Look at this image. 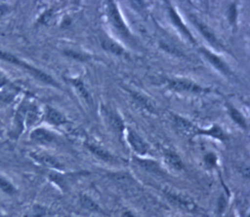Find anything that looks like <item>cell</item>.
I'll return each mask as SVG.
<instances>
[{
  "label": "cell",
  "instance_id": "obj_16",
  "mask_svg": "<svg viewBox=\"0 0 250 217\" xmlns=\"http://www.w3.org/2000/svg\"><path fill=\"white\" fill-rule=\"evenodd\" d=\"M170 17H171L172 21H173V23L175 24V26H177V27L179 28V30H181V32H182V33H183V34H184L188 38H189L190 41L195 42L194 37L192 36V35L190 34L189 30H188V28L183 24V22H182L181 18H179V16L177 15V13H176L173 9H170Z\"/></svg>",
  "mask_w": 250,
  "mask_h": 217
},
{
  "label": "cell",
  "instance_id": "obj_23",
  "mask_svg": "<svg viewBox=\"0 0 250 217\" xmlns=\"http://www.w3.org/2000/svg\"><path fill=\"white\" fill-rule=\"evenodd\" d=\"M203 133H206L208 135H210V136H213V137L218 138V139H221V141H223V139H225V137H226L224 135V132L221 130V128L218 127V126H214L212 129L205 131Z\"/></svg>",
  "mask_w": 250,
  "mask_h": 217
},
{
  "label": "cell",
  "instance_id": "obj_21",
  "mask_svg": "<svg viewBox=\"0 0 250 217\" xmlns=\"http://www.w3.org/2000/svg\"><path fill=\"white\" fill-rule=\"evenodd\" d=\"M47 214V209L40 205H35L27 212L25 217H44Z\"/></svg>",
  "mask_w": 250,
  "mask_h": 217
},
{
  "label": "cell",
  "instance_id": "obj_9",
  "mask_svg": "<svg viewBox=\"0 0 250 217\" xmlns=\"http://www.w3.org/2000/svg\"><path fill=\"white\" fill-rule=\"evenodd\" d=\"M44 117L47 122L54 126L64 125V124H67L68 122L64 114H62L61 111L57 110L56 108L50 107V106H46Z\"/></svg>",
  "mask_w": 250,
  "mask_h": 217
},
{
  "label": "cell",
  "instance_id": "obj_3",
  "mask_svg": "<svg viewBox=\"0 0 250 217\" xmlns=\"http://www.w3.org/2000/svg\"><path fill=\"white\" fill-rule=\"evenodd\" d=\"M29 156L34 161H36L37 163L47 168L58 170V172H61V170L64 169V165L61 163V161L50 154H47L44 152H31L29 153Z\"/></svg>",
  "mask_w": 250,
  "mask_h": 217
},
{
  "label": "cell",
  "instance_id": "obj_26",
  "mask_svg": "<svg viewBox=\"0 0 250 217\" xmlns=\"http://www.w3.org/2000/svg\"><path fill=\"white\" fill-rule=\"evenodd\" d=\"M10 84V80L6 78V76L2 73H0V90L3 89L6 85Z\"/></svg>",
  "mask_w": 250,
  "mask_h": 217
},
{
  "label": "cell",
  "instance_id": "obj_25",
  "mask_svg": "<svg viewBox=\"0 0 250 217\" xmlns=\"http://www.w3.org/2000/svg\"><path fill=\"white\" fill-rule=\"evenodd\" d=\"M11 11V6L6 3H0V19L6 16Z\"/></svg>",
  "mask_w": 250,
  "mask_h": 217
},
{
  "label": "cell",
  "instance_id": "obj_7",
  "mask_svg": "<svg viewBox=\"0 0 250 217\" xmlns=\"http://www.w3.org/2000/svg\"><path fill=\"white\" fill-rule=\"evenodd\" d=\"M169 87L176 91H188V92H200L202 88L195 82L186 79H172L169 81Z\"/></svg>",
  "mask_w": 250,
  "mask_h": 217
},
{
  "label": "cell",
  "instance_id": "obj_20",
  "mask_svg": "<svg viewBox=\"0 0 250 217\" xmlns=\"http://www.w3.org/2000/svg\"><path fill=\"white\" fill-rule=\"evenodd\" d=\"M81 203H82V206L89 211H94V212L99 211V207L97 206V204L93 199H91L89 197L83 196L81 198Z\"/></svg>",
  "mask_w": 250,
  "mask_h": 217
},
{
  "label": "cell",
  "instance_id": "obj_28",
  "mask_svg": "<svg viewBox=\"0 0 250 217\" xmlns=\"http://www.w3.org/2000/svg\"><path fill=\"white\" fill-rule=\"evenodd\" d=\"M124 217H135V216L129 212H126V213H124Z\"/></svg>",
  "mask_w": 250,
  "mask_h": 217
},
{
  "label": "cell",
  "instance_id": "obj_4",
  "mask_svg": "<svg viewBox=\"0 0 250 217\" xmlns=\"http://www.w3.org/2000/svg\"><path fill=\"white\" fill-rule=\"evenodd\" d=\"M166 196L170 203L173 206L177 207L178 209H181V210L189 211V212H193L196 210L197 207L195 205L194 201L188 197L181 195V193L168 191L166 192Z\"/></svg>",
  "mask_w": 250,
  "mask_h": 217
},
{
  "label": "cell",
  "instance_id": "obj_18",
  "mask_svg": "<svg viewBox=\"0 0 250 217\" xmlns=\"http://www.w3.org/2000/svg\"><path fill=\"white\" fill-rule=\"evenodd\" d=\"M229 114H230V117H231V119L236 122L238 125H240L241 127H243V128H247V124H246V121H245V119H244V117H243V114L242 113H240L236 108H234L233 106H231V105H229Z\"/></svg>",
  "mask_w": 250,
  "mask_h": 217
},
{
  "label": "cell",
  "instance_id": "obj_10",
  "mask_svg": "<svg viewBox=\"0 0 250 217\" xmlns=\"http://www.w3.org/2000/svg\"><path fill=\"white\" fill-rule=\"evenodd\" d=\"M164 161L165 163L171 168L175 170V172H182L185 169V164L182 158L178 156V154L173 151H166L164 154Z\"/></svg>",
  "mask_w": 250,
  "mask_h": 217
},
{
  "label": "cell",
  "instance_id": "obj_13",
  "mask_svg": "<svg viewBox=\"0 0 250 217\" xmlns=\"http://www.w3.org/2000/svg\"><path fill=\"white\" fill-rule=\"evenodd\" d=\"M73 85V88L75 89L77 95L80 96L85 103L87 104H91L93 102V99L92 96L89 92V90L85 88V85L83 84V81H81L80 79H71L70 80Z\"/></svg>",
  "mask_w": 250,
  "mask_h": 217
},
{
  "label": "cell",
  "instance_id": "obj_6",
  "mask_svg": "<svg viewBox=\"0 0 250 217\" xmlns=\"http://www.w3.org/2000/svg\"><path fill=\"white\" fill-rule=\"evenodd\" d=\"M30 139L36 144L48 145L56 142V136L49 130L45 128H36L31 131Z\"/></svg>",
  "mask_w": 250,
  "mask_h": 217
},
{
  "label": "cell",
  "instance_id": "obj_15",
  "mask_svg": "<svg viewBox=\"0 0 250 217\" xmlns=\"http://www.w3.org/2000/svg\"><path fill=\"white\" fill-rule=\"evenodd\" d=\"M0 190L10 197H14L18 193L17 187L1 174H0Z\"/></svg>",
  "mask_w": 250,
  "mask_h": 217
},
{
  "label": "cell",
  "instance_id": "obj_8",
  "mask_svg": "<svg viewBox=\"0 0 250 217\" xmlns=\"http://www.w3.org/2000/svg\"><path fill=\"white\" fill-rule=\"evenodd\" d=\"M201 52H202L203 55H205L208 58L209 63L212 64L218 70V71H220L222 74H224L226 76H229V75L232 74L229 67L228 66V64L224 63V61L220 57L217 56L216 54H213L212 52H209L206 49H201Z\"/></svg>",
  "mask_w": 250,
  "mask_h": 217
},
{
  "label": "cell",
  "instance_id": "obj_2",
  "mask_svg": "<svg viewBox=\"0 0 250 217\" xmlns=\"http://www.w3.org/2000/svg\"><path fill=\"white\" fill-rule=\"evenodd\" d=\"M107 16L109 21H111L112 25L115 27V29L121 34L124 37H129L130 34L129 30L125 24L123 18L121 16V14L118 10V6H117L116 3L114 2H108L107 3Z\"/></svg>",
  "mask_w": 250,
  "mask_h": 217
},
{
  "label": "cell",
  "instance_id": "obj_22",
  "mask_svg": "<svg viewBox=\"0 0 250 217\" xmlns=\"http://www.w3.org/2000/svg\"><path fill=\"white\" fill-rule=\"evenodd\" d=\"M176 121V126L177 128L182 131V132L188 134V133H191L193 132V126L191 125L190 123H188L187 121L183 120V119H179V118H175Z\"/></svg>",
  "mask_w": 250,
  "mask_h": 217
},
{
  "label": "cell",
  "instance_id": "obj_27",
  "mask_svg": "<svg viewBox=\"0 0 250 217\" xmlns=\"http://www.w3.org/2000/svg\"><path fill=\"white\" fill-rule=\"evenodd\" d=\"M236 13H237V10H236V6H234L233 4L230 6L229 9V19L231 20V23H233L234 21H236Z\"/></svg>",
  "mask_w": 250,
  "mask_h": 217
},
{
  "label": "cell",
  "instance_id": "obj_1",
  "mask_svg": "<svg viewBox=\"0 0 250 217\" xmlns=\"http://www.w3.org/2000/svg\"><path fill=\"white\" fill-rule=\"evenodd\" d=\"M0 59L3 61H6V63H9V64H12L14 66H17L23 70H25V71H27L31 76H34L35 78H37L38 80H40L41 82H43L45 84L52 85V87H58V83L50 75L43 72L40 69L29 65L28 63H26V61L17 57L13 53L0 50Z\"/></svg>",
  "mask_w": 250,
  "mask_h": 217
},
{
  "label": "cell",
  "instance_id": "obj_17",
  "mask_svg": "<svg viewBox=\"0 0 250 217\" xmlns=\"http://www.w3.org/2000/svg\"><path fill=\"white\" fill-rule=\"evenodd\" d=\"M103 47L106 50L112 52L114 54H117V55H121V54L124 53L123 48L119 44H117L116 42L112 40H104L103 41Z\"/></svg>",
  "mask_w": 250,
  "mask_h": 217
},
{
  "label": "cell",
  "instance_id": "obj_24",
  "mask_svg": "<svg viewBox=\"0 0 250 217\" xmlns=\"http://www.w3.org/2000/svg\"><path fill=\"white\" fill-rule=\"evenodd\" d=\"M205 163L208 166V167H214L217 164V156L214 153H208L205 156Z\"/></svg>",
  "mask_w": 250,
  "mask_h": 217
},
{
  "label": "cell",
  "instance_id": "obj_14",
  "mask_svg": "<svg viewBox=\"0 0 250 217\" xmlns=\"http://www.w3.org/2000/svg\"><path fill=\"white\" fill-rule=\"evenodd\" d=\"M193 22H194V24L197 26V28L200 30V33L202 34V36L207 38L208 43H210V45H213L214 47H216V48L220 47V46H221L220 43L218 42L215 35L212 32H210V29L208 26H206L205 24H203V23H201L197 20H194Z\"/></svg>",
  "mask_w": 250,
  "mask_h": 217
},
{
  "label": "cell",
  "instance_id": "obj_12",
  "mask_svg": "<svg viewBox=\"0 0 250 217\" xmlns=\"http://www.w3.org/2000/svg\"><path fill=\"white\" fill-rule=\"evenodd\" d=\"M104 113L111 128H113L115 131H117V132H122L124 130V124L121 118L119 117V114L116 113L115 111L107 110V109L104 110Z\"/></svg>",
  "mask_w": 250,
  "mask_h": 217
},
{
  "label": "cell",
  "instance_id": "obj_19",
  "mask_svg": "<svg viewBox=\"0 0 250 217\" xmlns=\"http://www.w3.org/2000/svg\"><path fill=\"white\" fill-rule=\"evenodd\" d=\"M139 164L143 168L149 170L151 173H160L161 169L160 166L155 163V162L151 160H144V159H138Z\"/></svg>",
  "mask_w": 250,
  "mask_h": 217
},
{
  "label": "cell",
  "instance_id": "obj_11",
  "mask_svg": "<svg viewBox=\"0 0 250 217\" xmlns=\"http://www.w3.org/2000/svg\"><path fill=\"white\" fill-rule=\"evenodd\" d=\"M87 148L91 151V153L95 155L97 158L104 162H107V163H116V162H118V159H117L113 154L104 150V148H101L99 145H96L94 144H87Z\"/></svg>",
  "mask_w": 250,
  "mask_h": 217
},
{
  "label": "cell",
  "instance_id": "obj_5",
  "mask_svg": "<svg viewBox=\"0 0 250 217\" xmlns=\"http://www.w3.org/2000/svg\"><path fill=\"white\" fill-rule=\"evenodd\" d=\"M127 142L130 148L135 151L138 156H145L150 151V146L144 141V139L138 135L136 132L128 130L127 132Z\"/></svg>",
  "mask_w": 250,
  "mask_h": 217
}]
</instances>
